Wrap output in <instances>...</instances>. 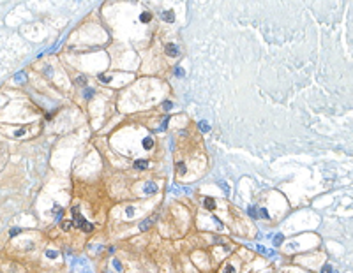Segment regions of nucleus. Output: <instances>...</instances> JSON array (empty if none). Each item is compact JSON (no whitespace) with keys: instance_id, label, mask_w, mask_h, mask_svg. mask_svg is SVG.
<instances>
[{"instance_id":"nucleus-31","label":"nucleus","mask_w":353,"mask_h":273,"mask_svg":"<svg viewBox=\"0 0 353 273\" xmlns=\"http://www.w3.org/2000/svg\"><path fill=\"white\" fill-rule=\"evenodd\" d=\"M83 273H90V270H88V268H85V270H83Z\"/></svg>"},{"instance_id":"nucleus-21","label":"nucleus","mask_w":353,"mask_h":273,"mask_svg":"<svg viewBox=\"0 0 353 273\" xmlns=\"http://www.w3.org/2000/svg\"><path fill=\"white\" fill-rule=\"evenodd\" d=\"M83 95H85V99H90L92 95H94V90H92V88H85V92H83Z\"/></svg>"},{"instance_id":"nucleus-29","label":"nucleus","mask_w":353,"mask_h":273,"mask_svg":"<svg viewBox=\"0 0 353 273\" xmlns=\"http://www.w3.org/2000/svg\"><path fill=\"white\" fill-rule=\"evenodd\" d=\"M164 109H166V111H170V109H171V102H168V100H166V102H164Z\"/></svg>"},{"instance_id":"nucleus-26","label":"nucleus","mask_w":353,"mask_h":273,"mask_svg":"<svg viewBox=\"0 0 353 273\" xmlns=\"http://www.w3.org/2000/svg\"><path fill=\"white\" fill-rule=\"evenodd\" d=\"M175 74L178 76V78H182V76H184V71H182L180 67H177V69H175Z\"/></svg>"},{"instance_id":"nucleus-30","label":"nucleus","mask_w":353,"mask_h":273,"mask_svg":"<svg viewBox=\"0 0 353 273\" xmlns=\"http://www.w3.org/2000/svg\"><path fill=\"white\" fill-rule=\"evenodd\" d=\"M221 187H222V189H224V192H228V190H230V189H228V185H226V183H221Z\"/></svg>"},{"instance_id":"nucleus-9","label":"nucleus","mask_w":353,"mask_h":273,"mask_svg":"<svg viewBox=\"0 0 353 273\" xmlns=\"http://www.w3.org/2000/svg\"><path fill=\"white\" fill-rule=\"evenodd\" d=\"M152 146H154V137H150V136L145 137V139H143V148H145V150H150Z\"/></svg>"},{"instance_id":"nucleus-14","label":"nucleus","mask_w":353,"mask_h":273,"mask_svg":"<svg viewBox=\"0 0 353 273\" xmlns=\"http://www.w3.org/2000/svg\"><path fill=\"white\" fill-rule=\"evenodd\" d=\"M199 131H201V132H208V131H210V125H208L205 120H201V122H199Z\"/></svg>"},{"instance_id":"nucleus-10","label":"nucleus","mask_w":353,"mask_h":273,"mask_svg":"<svg viewBox=\"0 0 353 273\" xmlns=\"http://www.w3.org/2000/svg\"><path fill=\"white\" fill-rule=\"evenodd\" d=\"M60 227H62L64 231H69V229L73 227V220H65V218L60 220Z\"/></svg>"},{"instance_id":"nucleus-16","label":"nucleus","mask_w":353,"mask_h":273,"mask_svg":"<svg viewBox=\"0 0 353 273\" xmlns=\"http://www.w3.org/2000/svg\"><path fill=\"white\" fill-rule=\"evenodd\" d=\"M113 266H115L117 272H122V270H124V266H122V263H120L118 259H113Z\"/></svg>"},{"instance_id":"nucleus-15","label":"nucleus","mask_w":353,"mask_h":273,"mask_svg":"<svg viewBox=\"0 0 353 273\" xmlns=\"http://www.w3.org/2000/svg\"><path fill=\"white\" fill-rule=\"evenodd\" d=\"M139 20L143 21V23H148V21L152 20V14H150V13H141V16H139Z\"/></svg>"},{"instance_id":"nucleus-2","label":"nucleus","mask_w":353,"mask_h":273,"mask_svg":"<svg viewBox=\"0 0 353 273\" xmlns=\"http://www.w3.org/2000/svg\"><path fill=\"white\" fill-rule=\"evenodd\" d=\"M34 131H37V129H36V125H34V123H28V125H25V127L18 129V131L14 132V137H27L28 134H32Z\"/></svg>"},{"instance_id":"nucleus-1","label":"nucleus","mask_w":353,"mask_h":273,"mask_svg":"<svg viewBox=\"0 0 353 273\" xmlns=\"http://www.w3.org/2000/svg\"><path fill=\"white\" fill-rule=\"evenodd\" d=\"M71 213H73V226H76L79 227L81 231H85V233H90V231H94V224L92 222H88L87 218H83L81 213H79L78 206H73L71 208Z\"/></svg>"},{"instance_id":"nucleus-25","label":"nucleus","mask_w":353,"mask_h":273,"mask_svg":"<svg viewBox=\"0 0 353 273\" xmlns=\"http://www.w3.org/2000/svg\"><path fill=\"white\" fill-rule=\"evenodd\" d=\"M321 273H332V266H330V264H325L323 270H321Z\"/></svg>"},{"instance_id":"nucleus-5","label":"nucleus","mask_w":353,"mask_h":273,"mask_svg":"<svg viewBox=\"0 0 353 273\" xmlns=\"http://www.w3.org/2000/svg\"><path fill=\"white\" fill-rule=\"evenodd\" d=\"M148 167V160H145V159H139V160H134V169H147Z\"/></svg>"},{"instance_id":"nucleus-18","label":"nucleus","mask_w":353,"mask_h":273,"mask_svg":"<svg viewBox=\"0 0 353 273\" xmlns=\"http://www.w3.org/2000/svg\"><path fill=\"white\" fill-rule=\"evenodd\" d=\"M46 257L55 259V257H59V252H55V250H46Z\"/></svg>"},{"instance_id":"nucleus-23","label":"nucleus","mask_w":353,"mask_h":273,"mask_svg":"<svg viewBox=\"0 0 353 273\" xmlns=\"http://www.w3.org/2000/svg\"><path fill=\"white\" fill-rule=\"evenodd\" d=\"M99 79H101L102 83H110V81H111V76H106V74H101V76H99Z\"/></svg>"},{"instance_id":"nucleus-20","label":"nucleus","mask_w":353,"mask_h":273,"mask_svg":"<svg viewBox=\"0 0 353 273\" xmlns=\"http://www.w3.org/2000/svg\"><path fill=\"white\" fill-rule=\"evenodd\" d=\"M20 233H21L20 227H13V229H11V233H9V236H11V238H14V236H18Z\"/></svg>"},{"instance_id":"nucleus-12","label":"nucleus","mask_w":353,"mask_h":273,"mask_svg":"<svg viewBox=\"0 0 353 273\" xmlns=\"http://www.w3.org/2000/svg\"><path fill=\"white\" fill-rule=\"evenodd\" d=\"M247 213H249L251 218H256V217H258V206H249V208H247Z\"/></svg>"},{"instance_id":"nucleus-28","label":"nucleus","mask_w":353,"mask_h":273,"mask_svg":"<svg viewBox=\"0 0 353 273\" xmlns=\"http://www.w3.org/2000/svg\"><path fill=\"white\" fill-rule=\"evenodd\" d=\"M76 83H78V85H85V78H83V76H78V78H76Z\"/></svg>"},{"instance_id":"nucleus-24","label":"nucleus","mask_w":353,"mask_h":273,"mask_svg":"<svg viewBox=\"0 0 353 273\" xmlns=\"http://www.w3.org/2000/svg\"><path fill=\"white\" fill-rule=\"evenodd\" d=\"M125 213H127V217H133V215H134V206H127Z\"/></svg>"},{"instance_id":"nucleus-22","label":"nucleus","mask_w":353,"mask_h":273,"mask_svg":"<svg viewBox=\"0 0 353 273\" xmlns=\"http://www.w3.org/2000/svg\"><path fill=\"white\" fill-rule=\"evenodd\" d=\"M258 215H260V217H263V218H267V217H268V213H267V210H265V208H258Z\"/></svg>"},{"instance_id":"nucleus-27","label":"nucleus","mask_w":353,"mask_h":273,"mask_svg":"<svg viewBox=\"0 0 353 273\" xmlns=\"http://www.w3.org/2000/svg\"><path fill=\"white\" fill-rule=\"evenodd\" d=\"M214 222H216V226L219 227V229H222V222H221V220H219L217 217H214Z\"/></svg>"},{"instance_id":"nucleus-4","label":"nucleus","mask_w":353,"mask_h":273,"mask_svg":"<svg viewBox=\"0 0 353 273\" xmlns=\"http://www.w3.org/2000/svg\"><path fill=\"white\" fill-rule=\"evenodd\" d=\"M166 53L170 57H177L178 55V46L177 44H166Z\"/></svg>"},{"instance_id":"nucleus-13","label":"nucleus","mask_w":353,"mask_h":273,"mask_svg":"<svg viewBox=\"0 0 353 273\" xmlns=\"http://www.w3.org/2000/svg\"><path fill=\"white\" fill-rule=\"evenodd\" d=\"M185 171H187L185 164H184V162H178V164H177V173H178V175H185Z\"/></svg>"},{"instance_id":"nucleus-7","label":"nucleus","mask_w":353,"mask_h":273,"mask_svg":"<svg viewBox=\"0 0 353 273\" xmlns=\"http://www.w3.org/2000/svg\"><path fill=\"white\" fill-rule=\"evenodd\" d=\"M156 192H157V185L154 182H148L145 185V194H156Z\"/></svg>"},{"instance_id":"nucleus-6","label":"nucleus","mask_w":353,"mask_h":273,"mask_svg":"<svg viewBox=\"0 0 353 273\" xmlns=\"http://www.w3.org/2000/svg\"><path fill=\"white\" fill-rule=\"evenodd\" d=\"M203 206H205L207 210H210V212H212V210L216 208V201H214L212 197H205V199H203Z\"/></svg>"},{"instance_id":"nucleus-3","label":"nucleus","mask_w":353,"mask_h":273,"mask_svg":"<svg viewBox=\"0 0 353 273\" xmlns=\"http://www.w3.org/2000/svg\"><path fill=\"white\" fill-rule=\"evenodd\" d=\"M154 218H156V217H150V218H145V220H143V222L139 224V229H141V231H147V229H150V226L154 224Z\"/></svg>"},{"instance_id":"nucleus-8","label":"nucleus","mask_w":353,"mask_h":273,"mask_svg":"<svg viewBox=\"0 0 353 273\" xmlns=\"http://www.w3.org/2000/svg\"><path fill=\"white\" fill-rule=\"evenodd\" d=\"M161 16H162V20L168 21V23H171V21L175 20V14H173V11H164Z\"/></svg>"},{"instance_id":"nucleus-17","label":"nucleus","mask_w":353,"mask_h":273,"mask_svg":"<svg viewBox=\"0 0 353 273\" xmlns=\"http://www.w3.org/2000/svg\"><path fill=\"white\" fill-rule=\"evenodd\" d=\"M14 79H16V81H18V83H23V81H25V79H27V76H25V74H23V72H18V74H16V76H14Z\"/></svg>"},{"instance_id":"nucleus-11","label":"nucleus","mask_w":353,"mask_h":273,"mask_svg":"<svg viewBox=\"0 0 353 273\" xmlns=\"http://www.w3.org/2000/svg\"><path fill=\"white\" fill-rule=\"evenodd\" d=\"M272 241H274V245H275V247H279V245H281V243L284 241V236H283L281 233H277V234L274 236V240H272Z\"/></svg>"},{"instance_id":"nucleus-19","label":"nucleus","mask_w":353,"mask_h":273,"mask_svg":"<svg viewBox=\"0 0 353 273\" xmlns=\"http://www.w3.org/2000/svg\"><path fill=\"white\" fill-rule=\"evenodd\" d=\"M222 273H235L233 264H226V266H224V270H222Z\"/></svg>"}]
</instances>
